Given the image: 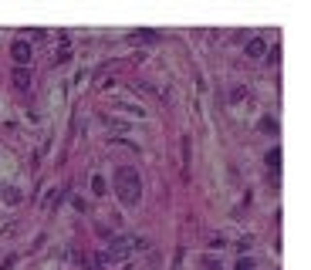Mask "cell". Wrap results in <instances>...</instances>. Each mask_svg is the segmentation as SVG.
<instances>
[{"instance_id": "9c48e42d", "label": "cell", "mask_w": 311, "mask_h": 270, "mask_svg": "<svg viewBox=\"0 0 311 270\" xmlns=\"http://www.w3.org/2000/svg\"><path fill=\"white\" fill-rule=\"evenodd\" d=\"M237 270H254V264H250L247 257H240V264H237Z\"/></svg>"}, {"instance_id": "52a82bcc", "label": "cell", "mask_w": 311, "mask_h": 270, "mask_svg": "<svg viewBox=\"0 0 311 270\" xmlns=\"http://www.w3.org/2000/svg\"><path fill=\"white\" fill-rule=\"evenodd\" d=\"M91 189L102 196V193H105V179H102V176H91Z\"/></svg>"}, {"instance_id": "6da1fadb", "label": "cell", "mask_w": 311, "mask_h": 270, "mask_svg": "<svg viewBox=\"0 0 311 270\" xmlns=\"http://www.w3.org/2000/svg\"><path fill=\"white\" fill-rule=\"evenodd\" d=\"M115 193L125 206H136L142 196V179H139V169L136 166H119L115 169Z\"/></svg>"}, {"instance_id": "8992f818", "label": "cell", "mask_w": 311, "mask_h": 270, "mask_svg": "<svg viewBox=\"0 0 311 270\" xmlns=\"http://www.w3.org/2000/svg\"><path fill=\"white\" fill-rule=\"evenodd\" d=\"M267 166H274V169L281 166V149H277V145H274V149L267 152Z\"/></svg>"}, {"instance_id": "3957f363", "label": "cell", "mask_w": 311, "mask_h": 270, "mask_svg": "<svg viewBox=\"0 0 311 270\" xmlns=\"http://www.w3.org/2000/svg\"><path fill=\"white\" fill-rule=\"evenodd\" d=\"M10 54H14V61H17V65L24 68V65H31V54H34V51H31V44H27V41H14V44H10Z\"/></svg>"}, {"instance_id": "277c9868", "label": "cell", "mask_w": 311, "mask_h": 270, "mask_svg": "<svg viewBox=\"0 0 311 270\" xmlns=\"http://www.w3.org/2000/svg\"><path fill=\"white\" fill-rule=\"evenodd\" d=\"M264 51H267V44H264L260 37H250V41H247V58H260Z\"/></svg>"}, {"instance_id": "7a4b0ae2", "label": "cell", "mask_w": 311, "mask_h": 270, "mask_svg": "<svg viewBox=\"0 0 311 270\" xmlns=\"http://www.w3.org/2000/svg\"><path fill=\"white\" fill-rule=\"evenodd\" d=\"M136 247H142V240L122 236V240H115V243H112V247H108V250H105V253H102L98 260H102V264H119V260H125V257H129V253H132Z\"/></svg>"}, {"instance_id": "5b68a950", "label": "cell", "mask_w": 311, "mask_h": 270, "mask_svg": "<svg viewBox=\"0 0 311 270\" xmlns=\"http://www.w3.org/2000/svg\"><path fill=\"white\" fill-rule=\"evenodd\" d=\"M27 81H31V74H27L24 68H17V71H14V84H17V88H27Z\"/></svg>"}, {"instance_id": "ba28073f", "label": "cell", "mask_w": 311, "mask_h": 270, "mask_svg": "<svg viewBox=\"0 0 311 270\" xmlns=\"http://www.w3.org/2000/svg\"><path fill=\"white\" fill-rule=\"evenodd\" d=\"M139 37H142V41H156V31H139V34H132V41H139Z\"/></svg>"}]
</instances>
